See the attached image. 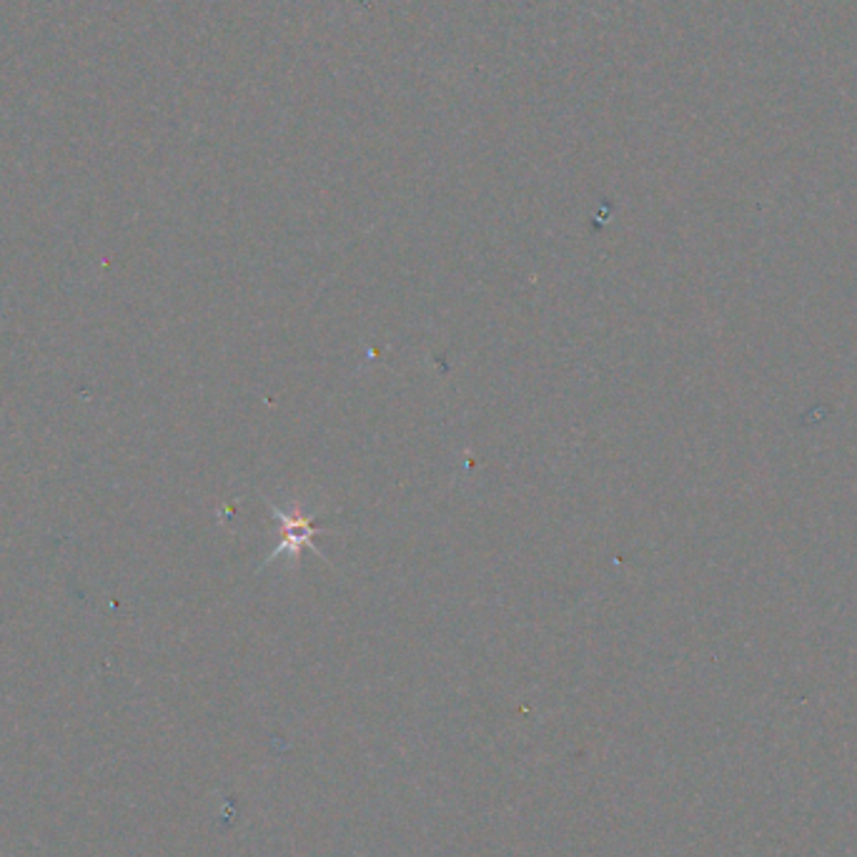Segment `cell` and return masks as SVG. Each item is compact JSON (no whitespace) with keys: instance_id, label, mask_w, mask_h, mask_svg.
Returning <instances> with one entry per match:
<instances>
[{"instance_id":"cell-1","label":"cell","mask_w":857,"mask_h":857,"mask_svg":"<svg viewBox=\"0 0 857 857\" xmlns=\"http://www.w3.org/2000/svg\"><path fill=\"white\" fill-rule=\"evenodd\" d=\"M266 504H269L271 514L281 522V544L279 549H274V552L266 557V564L279 559L281 554H289L291 559H299L301 552H304V547H309L311 552L319 554V549H316L314 542H311V539L321 532V527L316 524V512L299 514L296 509H289V512H286V509H279L276 504L271 502Z\"/></svg>"}]
</instances>
